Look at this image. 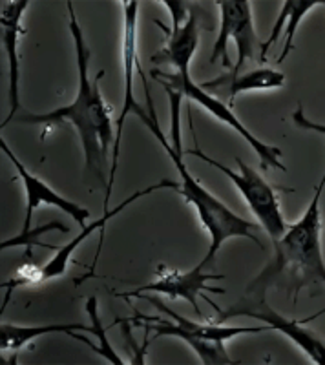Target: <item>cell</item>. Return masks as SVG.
Returning <instances> with one entry per match:
<instances>
[{
    "instance_id": "1",
    "label": "cell",
    "mask_w": 325,
    "mask_h": 365,
    "mask_svg": "<svg viewBox=\"0 0 325 365\" xmlns=\"http://www.w3.org/2000/svg\"><path fill=\"white\" fill-rule=\"evenodd\" d=\"M66 6L68 15H70V34L73 37V46H76L77 70H79V88H77L76 99L66 106H61L48 113L21 115L19 120L24 125L42 126L63 125L64 120H70L79 133L88 174H93L99 181L105 182L108 148L115 143L108 106L105 104L103 93H100V81L105 77V71L100 70L93 79H90L88 66L92 61V50L88 48L83 28L77 21L73 2H68Z\"/></svg>"
},
{
    "instance_id": "2",
    "label": "cell",
    "mask_w": 325,
    "mask_h": 365,
    "mask_svg": "<svg viewBox=\"0 0 325 365\" xmlns=\"http://www.w3.org/2000/svg\"><path fill=\"white\" fill-rule=\"evenodd\" d=\"M143 83H145V91H146V104L148 108H141L135 117L143 120L146 125V128L154 133V137L158 139L159 145L162 146V150L167 152L168 158L172 159V163L177 168V174H180V182H177V192L185 197L187 203H190L192 207L196 208L200 221L203 223L205 230L209 232L210 236V245L209 252L200 262L201 267H210L216 259V254L220 252L221 245L225 243L230 237H247V240L254 241L259 249H263L262 241L256 236V225L252 221L245 220V217L234 214L229 207H227L223 201H220L217 197H214L207 188L197 181L194 175L188 172L187 165H185L183 159V148H181V132H180V117H177V108H180V101L183 99L177 93H170L172 101V146L167 143V137L162 133L161 126L158 123V115L154 112V103L150 99V93H148V88H146V77L141 73Z\"/></svg>"
},
{
    "instance_id": "3",
    "label": "cell",
    "mask_w": 325,
    "mask_h": 365,
    "mask_svg": "<svg viewBox=\"0 0 325 365\" xmlns=\"http://www.w3.org/2000/svg\"><path fill=\"white\" fill-rule=\"evenodd\" d=\"M325 188V172L314 190L311 205L304 216L287 227L269 265L247 285L245 292H265L272 285L285 283L296 302L304 287L325 283V262L321 252V210L320 201Z\"/></svg>"
},
{
    "instance_id": "4",
    "label": "cell",
    "mask_w": 325,
    "mask_h": 365,
    "mask_svg": "<svg viewBox=\"0 0 325 365\" xmlns=\"http://www.w3.org/2000/svg\"><path fill=\"white\" fill-rule=\"evenodd\" d=\"M138 298L148 299L155 309L168 314L174 322L161 318V316H148L135 312L134 318H130V322L141 325L143 329L154 331L155 336H175L187 341L194 353L200 356L201 364L205 365H232L236 360L229 356L225 349V341L232 340L242 334H259L263 331H269L265 324L259 327H225L223 324H200V322H192V319L183 318L177 312L167 307L165 303L159 302V298L150 294H139Z\"/></svg>"
},
{
    "instance_id": "5",
    "label": "cell",
    "mask_w": 325,
    "mask_h": 365,
    "mask_svg": "<svg viewBox=\"0 0 325 365\" xmlns=\"http://www.w3.org/2000/svg\"><path fill=\"white\" fill-rule=\"evenodd\" d=\"M152 77H154L161 86L167 88L170 93H177V96L185 97V99L194 101V103H197L200 106H203L210 115H214L217 120H221L223 125L230 126L242 139H245L247 145H249L250 148L254 150V154L259 158L262 168H265V170H267V168H274V170L282 172L287 170L284 163H282V150L276 148V146L267 145V143H263L262 139H258L254 133L243 125L238 117L234 115L230 106H227L223 101L217 99L216 96H212L209 91H205L203 88H201V84L194 83L190 77V71H188V73H175V71L174 73H165V71L154 70L152 71Z\"/></svg>"
},
{
    "instance_id": "6",
    "label": "cell",
    "mask_w": 325,
    "mask_h": 365,
    "mask_svg": "<svg viewBox=\"0 0 325 365\" xmlns=\"http://www.w3.org/2000/svg\"><path fill=\"white\" fill-rule=\"evenodd\" d=\"M205 302L210 303L214 309H216V324H225L229 319L238 318V316H249V318H254L262 324L267 325L269 329H276L282 334L289 338L292 344H296L298 347L307 354L314 364L325 365V340L316 334L313 329L304 327L301 322L296 319L285 318L284 314H279L278 311L271 307L265 299V292H245L243 298H239L238 302L232 303L230 307L221 309L217 307L212 299L205 298Z\"/></svg>"
},
{
    "instance_id": "7",
    "label": "cell",
    "mask_w": 325,
    "mask_h": 365,
    "mask_svg": "<svg viewBox=\"0 0 325 365\" xmlns=\"http://www.w3.org/2000/svg\"><path fill=\"white\" fill-rule=\"evenodd\" d=\"M188 154L196 155L201 161L212 165L214 168H217L221 174H225L234 182V187L242 192L243 200L249 205L250 212L254 214L259 225L265 228L267 236L271 237L272 247L278 245V241L282 240V236L287 230V223H285L284 214H282V207H279L278 195H276L274 188L252 166L243 163L242 159H236V163L239 166V172H234L230 168H227L225 165H221L220 161H216V159L203 154L197 145L188 150Z\"/></svg>"
},
{
    "instance_id": "8",
    "label": "cell",
    "mask_w": 325,
    "mask_h": 365,
    "mask_svg": "<svg viewBox=\"0 0 325 365\" xmlns=\"http://www.w3.org/2000/svg\"><path fill=\"white\" fill-rule=\"evenodd\" d=\"M220 8V34L214 42L210 63L221 58L223 68L232 75L242 73L247 61L254 58L258 37L252 22L250 2L247 0H223Z\"/></svg>"
},
{
    "instance_id": "9",
    "label": "cell",
    "mask_w": 325,
    "mask_h": 365,
    "mask_svg": "<svg viewBox=\"0 0 325 365\" xmlns=\"http://www.w3.org/2000/svg\"><path fill=\"white\" fill-rule=\"evenodd\" d=\"M125 6V37H123V64H125V93H123V108L121 115L117 119L115 126V143H113L112 152V165H110L108 181H106V197L103 205V212H108L110 197L113 192V182H115L117 174V159H119V146H121L123 128H125V120L128 115H135L143 108L141 104L135 101L134 93V73L138 63V15H139V2L138 0H130L123 2Z\"/></svg>"
},
{
    "instance_id": "10",
    "label": "cell",
    "mask_w": 325,
    "mask_h": 365,
    "mask_svg": "<svg viewBox=\"0 0 325 365\" xmlns=\"http://www.w3.org/2000/svg\"><path fill=\"white\" fill-rule=\"evenodd\" d=\"M225 276L223 274H212V272H207L205 267L197 265L194 267L192 270H187V272H168L165 269V272H161L155 282L148 283V285H143L135 291H130V292H123V294H117L121 296V298H138L139 294H148V292H154V294H162V296H168V298L175 299V298H183L190 303L196 314L203 316L201 312L200 305H197V296L200 292L203 291H209L214 292V294H225V291L221 289V287H214L209 285L210 282H220L223 279Z\"/></svg>"
},
{
    "instance_id": "11",
    "label": "cell",
    "mask_w": 325,
    "mask_h": 365,
    "mask_svg": "<svg viewBox=\"0 0 325 365\" xmlns=\"http://www.w3.org/2000/svg\"><path fill=\"white\" fill-rule=\"evenodd\" d=\"M0 150L2 154L13 163V166L17 168L19 175L22 179V185H24L26 190V216H24V225H22V232H28L31 230V220H33V210H37L38 205H51V207L63 210L64 214L76 221L81 228L86 227V220L90 217V210L81 205H77L76 201H70L66 197H63L61 194L53 190L51 187H48V182H44L42 179H38L33 172H29L24 166V163L13 154V150L9 148L8 143L4 139H0Z\"/></svg>"
},
{
    "instance_id": "12",
    "label": "cell",
    "mask_w": 325,
    "mask_h": 365,
    "mask_svg": "<svg viewBox=\"0 0 325 365\" xmlns=\"http://www.w3.org/2000/svg\"><path fill=\"white\" fill-rule=\"evenodd\" d=\"M161 188H175V190H177V182L161 181V182H158V185H152V187H148V188H143V190L135 192V194H132L130 197H126V200L123 201V203L117 205L113 210L103 212V216H100L99 220L93 221L92 225H86V227L81 228V232L77 234L73 240L68 241L64 247H58L57 252H55V256L51 257L50 262H48L44 267H41V272H38V283L50 282V279H55V278H58V276H63V274L68 270V263H70V259H71V254L76 252L77 247H81V243H83V241L86 240L88 236H92L96 230H100V245H99V250H97V256H96V263H97V257H99L100 247H103V234H105L103 230H105L106 223H108L112 217H115L119 212L125 210L128 205H132L134 201H138L139 197H145V195L152 194V192L161 190ZM93 269H96V265H93Z\"/></svg>"
},
{
    "instance_id": "13",
    "label": "cell",
    "mask_w": 325,
    "mask_h": 365,
    "mask_svg": "<svg viewBox=\"0 0 325 365\" xmlns=\"http://www.w3.org/2000/svg\"><path fill=\"white\" fill-rule=\"evenodd\" d=\"M0 9V26H2V46H4L6 58H8V96H9V113L2 123V128L11 123V119L17 115L21 108V99H19V81H21V64H19V37L26 34L21 28L22 15L28 9V0H13V2H2Z\"/></svg>"
},
{
    "instance_id": "14",
    "label": "cell",
    "mask_w": 325,
    "mask_h": 365,
    "mask_svg": "<svg viewBox=\"0 0 325 365\" xmlns=\"http://www.w3.org/2000/svg\"><path fill=\"white\" fill-rule=\"evenodd\" d=\"M165 34H168V41L158 55L152 57L154 64H170L175 68V73H188L190 61L197 50L200 42V28H197L196 13L188 15V21L175 29H168L161 21H155Z\"/></svg>"
},
{
    "instance_id": "15",
    "label": "cell",
    "mask_w": 325,
    "mask_h": 365,
    "mask_svg": "<svg viewBox=\"0 0 325 365\" xmlns=\"http://www.w3.org/2000/svg\"><path fill=\"white\" fill-rule=\"evenodd\" d=\"M285 75L278 70L271 68H259V70L247 71V73L232 75L230 71L220 75L216 79L203 83L201 88L209 93H227L229 96V106L232 108L234 99L242 91L252 90H276V88H284Z\"/></svg>"
},
{
    "instance_id": "16",
    "label": "cell",
    "mask_w": 325,
    "mask_h": 365,
    "mask_svg": "<svg viewBox=\"0 0 325 365\" xmlns=\"http://www.w3.org/2000/svg\"><path fill=\"white\" fill-rule=\"evenodd\" d=\"M92 325L84 324H53V325H35V327H24V325H13L8 322H2L0 325V349L4 351H21L22 347L29 344V341L37 340L46 334H53V332H90Z\"/></svg>"
},
{
    "instance_id": "17",
    "label": "cell",
    "mask_w": 325,
    "mask_h": 365,
    "mask_svg": "<svg viewBox=\"0 0 325 365\" xmlns=\"http://www.w3.org/2000/svg\"><path fill=\"white\" fill-rule=\"evenodd\" d=\"M325 4V0H287L282 4V11L279 15L284 17L285 26H287V31H285V42L284 48H282V55L278 57V64H282L285 58L291 55L292 48H294V35H296V29L300 26L301 19L307 15L309 11L316 6Z\"/></svg>"
},
{
    "instance_id": "18",
    "label": "cell",
    "mask_w": 325,
    "mask_h": 365,
    "mask_svg": "<svg viewBox=\"0 0 325 365\" xmlns=\"http://www.w3.org/2000/svg\"><path fill=\"white\" fill-rule=\"evenodd\" d=\"M86 312H88V316H90V319H92V329H90V334L99 340V345L88 344V347L92 349L93 353L100 354V356L105 358V360H108L110 364L125 365V361H123L121 358H119V354L113 351L112 344H110L108 336H106V331H108V329L103 325V322H100V318H99L96 296H90V298L86 299Z\"/></svg>"
},
{
    "instance_id": "19",
    "label": "cell",
    "mask_w": 325,
    "mask_h": 365,
    "mask_svg": "<svg viewBox=\"0 0 325 365\" xmlns=\"http://www.w3.org/2000/svg\"><path fill=\"white\" fill-rule=\"evenodd\" d=\"M51 230H58V232H70V227H66L64 223H58V221H51L48 225H42V227L33 228V230H28V232H21L17 237H11V240L2 241V250L4 249H11V247H19V245H26L28 247V254L31 250V247L41 245V247H48V249H55V247L46 245V243H42L41 236L46 232H51ZM57 250V249H55Z\"/></svg>"
},
{
    "instance_id": "20",
    "label": "cell",
    "mask_w": 325,
    "mask_h": 365,
    "mask_svg": "<svg viewBox=\"0 0 325 365\" xmlns=\"http://www.w3.org/2000/svg\"><path fill=\"white\" fill-rule=\"evenodd\" d=\"M162 4L167 6L168 11H170V17H172V28L175 29L183 26L185 22L188 21V15H187V8H185V2L183 0H162Z\"/></svg>"
},
{
    "instance_id": "21",
    "label": "cell",
    "mask_w": 325,
    "mask_h": 365,
    "mask_svg": "<svg viewBox=\"0 0 325 365\" xmlns=\"http://www.w3.org/2000/svg\"><path fill=\"white\" fill-rule=\"evenodd\" d=\"M292 120H294V125H296L298 128L309 130V132L321 133V135H325V123H314V120L309 119V117L305 115V112L301 106H298L296 112L292 113Z\"/></svg>"
}]
</instances>
